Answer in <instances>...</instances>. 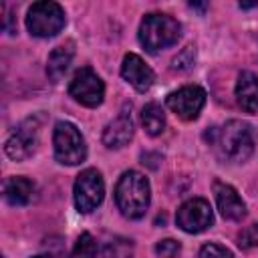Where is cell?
<instances>
[{"label":"cell","instance_id":"cell-1","mask_svg":"<svg viewBox=\"0 0 258 258\" xmlns=\"http://www.w3.org/2000/svg\"><path fill=\"white\" fill-rule=\"evenodd\" d=\"M206 141L216 149L222 159L228 161H246L254 151V139L248 123L232 119L222 127H212L206 131Z\"/></svg>","mask_w":258,"mask_h":258},{"label":"cell","instance_id":"cell-2","mask_svg":"<svg viewBox=\"0 0 258 258\" xmlns=\"http://www.w3.org/2000/svg\"><path fill=\"white\" fill-rule=\"evenodd\" d=\"M149 194H151V189H149L147 177L133 169L125 171L115 185L117 208L121 210V214L125 218H131V220H137L147 212L149 198H151Z\"/></svg>","mask_w":258,"mask_h":258},{"label":"cell","instance_id":"cell-3","mask_svg":"<svg viewBox=\"0 0 258 258\" xmlns=\"http://www.w3.org/2000/svg\"><path fill=\"white\" fill-rule=\"evenodd\" d=\"M179 34H181L179 22L167 14H157V12L147 14L139 26V42L147 52H157L175 44Z\"/></svg>","mask_w":258,"mask_h":258},{"label":"cell","instance_id":"cell-4","mask_svg":"<svg viewBox=\"0 0 258 258\" xmlns=\"http://www.w3.org/2000/svg\"><path fill=\"white\" fill-rule=\"evenodd\" d=\"M52 143H54V157L62 165H79L87 157L85 139L81 131L69 121H58L54 125Z\"/></svg>","mask_w":258,"mask_h":258},{"label":"cell","instance_id":"cell-5","mask_svg":"<svg viewBox=\"0 0 258 258\" xmlns=\"http://www.w3.org/2000/svg\"><path fill=\"white\" fill-rule=\"evenodd\" d=\"M26 28L38 38L54 36L64 28V10L56 2H34L26 14Z\"/></svg>","mask_w":258,"mask_h":258},{"label":"cell","instance_id":"cell-6","mask_svg":"<svg viewBox=\"0 0 258 258\" xmlns=\"http://www.w3.org/2000/svg\"><path fill=\"white\" fill-rule=\"evenodd\" d=\"M105 196V183L101 173L95 167H87L77 175L75 181V189H73V198H75V206L81 214H89L93 212L97 206H101Z\"/></svg>","mask_w":258,"mask_h":258},{"label":"cell","instance_id":"cell-7","mask_svg":"<svg viewBox=\"0 0 258 258\" xmlns=\"http://www.w3.org/2000/svg\"><path fill=\"white\" fill-rule=\"evenodd\" d=\"M69 93L75 101H79L81 105L85 107H97L103 103V97H105V85L101 81V77L89 69V67H83L75 73L71 85H69Z\"/></svg>","mask_w":258,"mask_h":258},{"label":"cell","instance_id":"cell-8","mask_svg":"<svg viewBox=\"0 0 258 258\" xmlns=\"http://www.w3.org/2000/svg\"><path fill=\"white\" fill-rule=\"evenodd\" d=\"M175 222L183 232L200 234L212 226L214 214H212L210 204L204 198H191L179 206V210L175 214Z\"/></svg>","mask_w":258,"mask_h":258},{"label":"cell","instance_id":"cell-9","mask_svg":"<svg viewBox=\"0 0 258 258\" xmlns=\"http://www.w3.org/2000/svg\"><path fill=\"white\" fill-rule=\"evenodd\" d=\"M204 105H206V91L198 85H187L167 95V107L183 121H194Z\"/></svg>","mask_w":258,"mask_h":258},{"label":"cell","instance_id":"cell-10","mask_svg":"<svg viewBox=\"0 0 258 258\" xmlns=\"http://www.w3.org/2000/svg\"><path fill=\"white\" fill-rule=\"evenodd\" d=\"M36 143H38V123H36V119H26L6 139L4 149H6L8 157L20 161V159H26L28 155L34 153Z\"/></svg>","mask_w":258,"mask_h":258},{"label":"cell","instance_id":"cell-11","mask_svg":"<svg viewBox=\"0 0 258 258\" xmlns=\"http://www.w3.org/2000/svg\"><path fill=\"white\" fill-rule=\"evenodd\" d=\"M121 77L139 93H145L153 85V79H155L151 67L139 54H135V52H127L123 56Z\"/></svg>","mask_w":258,"mask_h":258},{"label":"cell","instance_id":"cell-12","mask_svg":"<svg viewBox=\"0 0 258 258\" xmlns=\"http://www.w3.org/2000/svg\"><path fill=\"white\" fill-rule=\"evenodd\" d=\"M214 196H216L218 210L222 212L224 218L238 222V220H242L246 216V204L242 202L240 194L230 183L214 181Z\"/></svg>","mask_w":258,"mask_h":258},{"label":"cell","instance_id":"cell-13","mask_svg":"<svg viewBox=\"0 0 258 258\" xmlns=\"http://www.w3.org/2000/svg\"><path fill=\"white\" fill-rule=\"evenodd\" d=\"M133 137V121H131V113L127 109H123L103 131V143L109 149H119L123 145H127Z\"/></svg>","mask_w":258,"mask_h":258},{"label":"cell","instance_id":"cell-14","mask_svg":"<svg viewBox=\"0 0 258 258\" xmlns=\"http://www.w3.org/2000/svg\"><path fill=\"white\" fill-rule=\"evenodd\" d=\"M236 99H238V105L246 113H256L258 111V77L254 73L244 71V73L238 75Z\"/></svg>","mask_w":258,"mask_h":258},{"label":"cell","instance_id":"cell-15","mask_svg":"<svg viewBox=\"0 0 258 258\" xmlns=\"http://www.w3.org/2000/svg\"><path fill=\"white\" fill-rule=\"evenodd\" d=\"M75 56V42L73 40H67L62 44H58L50 54H48V62H46V75L52 83L60 81L62 75L67 73L71 60Z\"/></svg>","mask_w":258,"mask_h":258},{"label":"cell","instance_id":"cell-16","mask_svg":"<svg viewBox=\"0 0 258 258\" xmlns=\"http://www.w3.org/2000/svg\"><path fill=\"white\" fill-rule=\"evenodd\" d=\"M34 196V183L26 177H10L4 183V198L12 206H26Z\"/></svg>","mask_w":258,"mask_h":258},{"label":"cell","instance_id":"cell-17","mask_svg":"<svg viewBox=\"0 0 258 258\" xmlns=\"http://www.w3.org/2000/svg\"><path fill=\"white\" fill-rule=\"evenodd\" d=\"M141 123L145 127V131L149 135H159L165 129V113L161 109V105L157 103H147L141 111Z\"/></svg>","mask_w":258,"mask_h":258},{"label":"cell","instance_id":"cell-18","mask_svg":"<svg viewBox=\"0 0 258 258\" xmlns=\"http://www.w3.org/2000/svg\"><path fill=\"white\" fill-rule=\"evenodd\" d=\"M131 254H133V244L125 238H115L101 248L97 258H131Z\"/></svg>","mask_w":258,"mask_h":258},{"label":"cell","instance_id":"cell-19","mask_svg":"<svg viewBox=\"0 0 258 258\" xmlns=\"http://www.w3.org/2000/svg\"><path fill=\"white\" fill-rule=\"evenodd\" d=\"M71 258H97V242L89 232H83L71 252Z\"/></svg>","mask_w":258,"mask_h":258},{"label":"cell","instance_id":"cell-20","mask_svg":"<svg viewBox=\"0 0 258 258\" xmlns=\"http://www.w3.org/2000/svg\"><path fill=\"white\" fill-rule=\"evenodd\" d=\"M238 246L244 248V250H250V248L258 246V222L250 224L248 228H244L238 234Z\"/></svg>","mask_w":258,"mask_h":258},{"label":"cell","instance_id":"cell-21","mask_svg":"<svg viewBox=\"0 0 258 258\" xmlns=\"http://www.w3.org/2000/svg\"><path fill=\"white\" fill-rule=\"evenodd\" d=\"M194 60H196V50L191 48V46H185L175 58H173V69L175 71H187V69H191L194 67Z\"/></svg>","mask_w":258,"mask_h":258},{"label":"cell","instance_id":"cell-22","mask_svg":"<svg viewBox=\"0 0 258 258\" xmlns=\"http://www.w3.org/2000/svg\"><path fill=\"white\" fill-rule=\"evenodd\" d=\"M179 250H181L179 242H175V240H171V238H165V240H161V242L155 244V252H157L161 258H175V256L179 254Z\"/></svg>","mask_w":258,"mask_h":258},{"label":"cell","instance_id":"cell-23","mask_svg":"<svg viewBox=\"0 0 258 258\" xmlns=\"http://www.w3.org/2000/svg\"><path fill=\"white\" fill-rule=\"evenodd\" d=\"M198 258H234V254L220 244H206L202 246Z\"/></svg>","mask_w":258,"mask_h":258},{"label":"cell","instance_id":"cell-24","mask_svg":"<svg viewBox=\"0 0 258 258\" xmlns=\"http://www.w3.org/2000/svg\"><path fill=\"white\" fill-rule=\"evenodd\" d=\"M254 6H258V2H250V4H244V2H240V8H254Z\"/></svg>","mask_w":258,"mask_h":258},{"label":"cell","instance_id":"cell-25","mask_svg":"<svg viewBox=\"0 0 258 258\" xmlns=\"http://www.w3.org/2000/svg\"><path fill=\"white\" fill-rule=\"evenodd\" d=\"M32 258H50V256H46V254H38V256H32Z\"/></svg>","mask_w":258,"mask_h":258}]
</instances>
